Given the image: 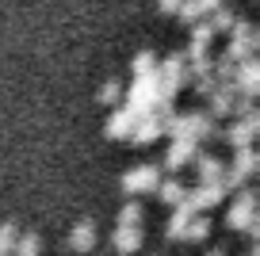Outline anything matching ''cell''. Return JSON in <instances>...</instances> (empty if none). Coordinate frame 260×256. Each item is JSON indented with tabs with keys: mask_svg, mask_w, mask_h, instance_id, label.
Returning <instances> with one entry per match:
<instances>
[{
	"mask_svg": "<svg viewBox=\"0 0 260 256\" xmlns=\"http://www.w3.org/2000/svg\"><path fill=\"white\" fill-rule=\"evenodd\" d=\"M226 222H230V230H249V226L256 222V195H252V191L237 195V203L230 207Z\"/></svg>",
	"mask_w": 260,
	"mask_h": 256,
	"instance_id": "1",
	"label": "cell"
},
{
	"mask_svg": "<svg viewBox=\"0 0 260 256\" xmlns=\"http://www.w3.org/2000/svg\"><path fill=\"white\" fill-rule=\"evenodd\" d=\"M222 195H226V187H222V180H214V184H199L195 191H184V203L199 214V210H211L214 203H222Z\"/></svg>",
	"mask_w": 260,
	"mask_h": 256,
	"instance_id": "2",
	"label": "cell"
},
{
	"mask_svg": "<svg viewBox=\"0 0 260 256\" xmlns=\"http://www.w3.org/2000/svg\"><path fill=\"white\" fill-rule=\"evenodd\" d=\"M157 184H161V180H157V168H153V165L130 168L126 176H122V187H126L130 195H138V191H153Z\"/></svg>",
	"mask_w": 260,
	"mask_h": 256,
	"instance_id": "3",
	"label": "cell"
},
{
	"mask_svg": "<svg viewBox=\"0 0 260 256\" xmlns=\"http://www.w3.org/2000/svg\"><path fill=\"white\" fill-rule=\"evenodd\" d=\"M69 245L77 248V252H88L92 245H96V226L84 218V222H77L73 226V233H69Z\"/></svg>",
	"mask_w": 260,
	"mask_h": 256,
	"instance_id": "4",
	"label": "cell"
},
{
	"mask_svg": "<svg viewBox=\"0 0 260 256\" xmlns=\"http://www.w3.org/2000/svg\"><path fill=\"white\" fill-rule=\"evenodd\" d=\"M142 245V226H119L115 230V248L119 252H138Z\"/></svg>",
	"mask_w": 260,
	"mask_h": 256,
	"instance_id": "5",
	"label": "cell"
},
{
	"mask_svg": "<svg viewBox=\"0 0 260 256\" xmlns=\"http://www.w3.org/2000/svg\"><path fill=\"white\" fill-rule=\"evenodd\" d=\"M191 214H195V210L187 207V203H176V214L169 218V230H165V233H169L172 241H180V237H184V230H187V222H191Z\"/></svg>",
	"mask_w": 260,
	"mask_h": 256,
	"instance_id": "6",
	"label": "cell"
},
{
	"mask_svg": "<svg viewBox=\"0 0 260 256\" xmlns=\"http://www.w3.org/2000/svg\"><path fill=\"white\" fill-rule=\"evenodd\" d=\"M195 157V138H176V145L169 149V168H180Z\"/></svg>",
	"mask_w": 260,
	"mask_h": 256,
	"instance_id": "7",
	"label": "cell"
},
{
	"mask_svg": "<svg viewBox=\"0 0 260 256\" xmlns=\"http://www.w3.org/2000/svg\"><path fill=\"white\" fill-rule=\"evenodd\" d=\"M195 172H199V184H214V180H222L226 168H222L214 157H195Z\"/></svg>",
	"mask_w": 260,
	"mask_h": 256,
	"instance_id": "8",
	"label": "cell"
},
{
	"mask_svg": "<svg viewBox=\"0 0 260 256\" xmlns=\"http://www.w3.org/2000/svg\"><path fill=\"white\" fill-rule=\"evenodd\" d=\"M134 122H138V115H134V111H119L111 119V126H107V134H111V138H126L130 130H134Z\"/></svg>",
	"mask_w": 260,
	"mask_h": 256,
	"instance_id": "9",
	"label": "cell"
},
{
	"mask_svg": "<svg viewBox=\"0 0 260 256\" xmlns=\"http://www.w3.org/2000/svg\"><path fill=\"white\" fill-rule=\"evenodd\" d=\"M153 191H157V195H161V199H165V203H169V207H176V203H184V187H180V184H176V180H169V184H157V187H153Z\"/></svg>",
	"mask_w": 260,
	"mask_h": 256,
	"instance_id": "10",
	"label": "cell"
},
{
	"mask_svg": "<svg viewBox=\"0 0 260 256\" xmlns=\"http://www.w3.org/2000/svg\"><path fill=\"white\" fill-rule=\"evenodd\" d=\"M207 233H211V222H207V218H199V214H191V222H187L184 237H187V241H203Z\"/></svg>",
	"mask_w": 260,
	"mask_h": 256,
	"instance_id": "11",
	"label": "cell"
},
{
	"mask_svg": "<svg viewBox=\"0 0 260 256\" xmlns=\"http://www.w3.org/2000/svg\"><path fill=\"white\" fill-rule=\"evenodd\" d=\"M12 256H39V237H35V233H27V237H16V245H12Z\"/></svg>",
	"mask_w": 260,
	"mask_h": 256,
	"instance_id": "12",
	"label": "cell"
},
{
	"mask_svg": "<svg viewBox=\"0 0 260 256\" xmlns=\"http://www.w3.org/2000/svg\"><path fill=\"white\" fill-rule=\"evenodd\" d=\"M119 226H142V207H138V203H126V207H122Z\"/></svg>",
	"mask_w": 260,
	"mask_h": 256,
	"instance_id": "13",
	"label": "cell"
},
{
	"mask_svg": "<svg viewBox=\"0 0 260 256\" xmlns=\"http://www.w3.org/2000/svg\"><path fill=\"white\" fill-rule=\"evenodd\" d=\"M241 88L245 92H256V65L245 61V73H241Z\"/></svg>",
	"mask_w": 260,
	"mask_h": 256,
	"instance_id": "14",
	"label": "cell"
},
{
	"mask_svg": "<svg viewBox=\"0 0 260 256\" xmlns=\"http://www.w3.org/2000/svg\"><path fill=\"white\" fill-rule=\"evenodd\" d=\"M226 27H234V12H218L211 23V31H226Z\"/></svg>",
	"mask_w": 260,
	"mask_h": 256,
	"instance_id": "15",
	"label": "cell"
},
{
	"mask_svg": "<svg viewBox=\"0 0 260 256\" xmlns=\"http://www.w3.org/2000/svg\"><path fill=\"white\" fill-rule=\"evenodd\" d=\"M100 100H104V104H111V100H119V80H107V88L100 92Z\"/></svg>",
	"mask_w": 260,
	"mask_h": 256,
	"instance_id": "16",
	"label": "cell"
},
{
	"mask_svg": "<svg viewBox=\"0 0 260 256\" xmlns=\"http://www.w3.org/2000/svg\"><path fill=\"white\" fill-rule=\"evenodd\" d=\"M161 8H165V12H172V8H180V0H161Z\"/></svg>",
	"mask_w": 260,
	"mask_h": 256,
	"instance_id": "17",
	"label": "cell"
},
{
	"mask_svg": "<svg viewBox=\"0 0 260 256\" xmlns=\"http://www.w3.org/2000/svg\"><path fill=\"white\" fill-rule=\"evenodd\" d=\"M211 256H222V252H211Z\"/></svg>",
	"mask_w": 260,
	"mask_h": 256,
	"instance_id": "18",
	"label": "cell"
}]
</instances>
